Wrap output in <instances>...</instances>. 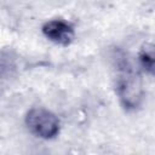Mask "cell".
<instances>
[{"label":"cell","mask_w":155,"mask_h":155,"mask_svg":"<svg viewBox=\"0 0 155 155\" xmlns=\"http://www.w3.org/2000/svg\"><path fill=\"white\" fill-rule=\"evenodd\" d=\"M139 62L147 73L155 75V44H148L142 47L139 52Z\"/></svg>","instance_id":"277c9868"},{"label":"cell","mask_w":155,"mask_h":155,"mask_svg":"<svg viewBox=\"0 0 155 155\" xmlns=\"http://www.w3.org/2000/svg\"><path fill=\"white\" fill-rule=\"evenodd\" d=\"M42 33L48 40L62 46H68L75 36L73 25L63 19H52L46 22L42 25Z\"/></svg>","instance_id":"3957f363"},{"label":"cell","mask_w":155,"mask_h":155,"mask_svg":"<svg viewBox=\"0 0 155 155\" xmlns=\"http://www.w3.org/2000/svg\"><path fill=\"white\" fill-rule=\"evenodd\" d=\"M25 124L31 133L44 139L54 138L61 127L58 117L44 108L30 109L25 116Z\"/></svg>","instance_id":"7a4b0ae2"},{"label":"cell","mask_w":155,"mask_h":155,"mask_svg":"<svg viewBox=\"0 0 155 155\" xmlns=\"http://www.w3.org/2000/svg\"><path fill=\"white\" fill-rule=\"evenodd\" d=\"M115 86L119 98L125 108L134 109L139 105L143 98L140 76L125 57L117 58L115 63Z\"/></svg>","instance_id":"6da1fadb"}]
</instances>
